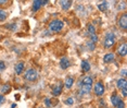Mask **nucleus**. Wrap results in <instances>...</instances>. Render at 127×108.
I'll return each mask as SVG.
<instances>
[{
    "label": "nucleus",
    "instance_id": "1",
    "mask_svg": "<svg viewBox=\"0 0 127 108\" xmlns=\"http://www.w3.org/2000/svg\"><path fill=\"white\" fill-rule=\"evenodd\" d=\"M49 28L52 32H60L63 28V22L60 21V20H53V21L50 22L49 24Z\"/></svg>",
    "mask_w": 127,
    "mask_h": 108
},
{
    "label": "nucleus",
    "instance_id": "2",
    "mask_svg": "<svg viewBox=\"0 0 127 108\" xmlns=\"http://www.w3.org/2000/svg\"><path fill=\"white\" fill-rule=\"evenodd\" d=\"M115 44V36L113 33H108L105 36V39H104V47L106 49L113 47Z\"/></svg>",
    "mask_w": 127,
    "mask_h": 108
},
{
    "label": "nucleus",
    "instance_id": "3",
    "mask_svg": "<svg viewBox=\"0 0 127 108\" xmlns=\"http://www.w3.org/2000/svg\"><path fill=\"white\" fill-rule=\"evenodd\" d=\"M24 78L26 79L27 81H31V82H33V81H36L37 78H38V73H37V71L35 69H28L26 72H25V75Z\"/></svg>",
    "mask_w": 127,
    "mask_h": 108
},
{
    "label": "nucleus",
    "instance_id": "4",
    "mask_svg": "<svg viewBox=\"0 0 127 108\" xmlns=\"http://www.w3.org/2000/svg\"><path fill=\"white\" fill-rule=\"evenodd\" d=\"M95 94H96L97 96H102L103 93H104V85H103L102 82H97L96 84H95Z\"/></svg>",
    "mask_w": 127,
    "mask_h": 108
},
{
    "label": "nucleus",
    "instance_id": "5",
    "mask_svg": "<svg viewBox=\"0 0 127 108\" xmlns=\"http://www.w3.org/2000/svg\"><path fill=\"white\" fill-rule=\"evenodd\" d=\"M118 25L120 27H122L124 31L127 30V13H123L121 15L120 20H118Z\"/></svg>",
    "mask_w": 127,
    "mask_h": 108
},
{
    "label": "nucleus",
    "instance_id": "6",
    "mask_svg": "<svg viewBox=\"0 0 127 108\" xmlns=\"http://www.w3.org/2000/svg\"><path fill=\"white\" fill-rule=\"evenodd\" d=\"M117 54L122 57H126V54H127V45L126 43H123L122 45L118 46L117 48Z\"/></svg>",
    "mask_w": 127,
    "mask_h": 108
},
{
    "label": "nucleus",
    "instance_id": "7",
    "mask_svg": "<svg viewBox=\"0 0 127 108\" xmlns=\"http://www.w3.org/2000/svg\"><path fill=\"white\" fill-rule=\"evenodd\" d=\"M61 93H62V84L61 82H59L57 85H54L52 87V94L54 96H59Z\"/></svg>",
    "mask_w": 127,
    "mask_h": 108
},
{
    "label": "nucleus",
    "instance_id": "8",
    "mask_svg": "<svg viewBox=\"0 0 127 108\" xmlns=\"http://www.w3.org/2000/svg\"><path fill=\"white\" fill-rule=\"evenodd\" d=\"M60 67H61V69H63V70L67 69L68 67H70V60L66 57H62L61 60H60Z\"/></svg>",
    "mask_w": 127,
    "mask_h": 108
},
{
    "label": "nucleus",
    "instance_id": "9",
    "mask_svg": "<svg viewBox=\"0 0 127 108\" xmlns=\"http://www.w3.org/2000/svg\"><path fill=\"white\" fill-rule=\"evenodd\" d=\"M46 3H48V1H41V0H35V1H33V11H37L41 5H44Z\"/></svg>",
    "mask_w": 127,
    "mask_h": 108
},
{
    "label": "nucleus",
    "instance_id": "10",
    "mask_svg": "<svg viewBox=\"0 0 127 108\" xmlns=\"http://www.w3.org/2000/svg\"><path fill=\"white\" fill-rule=\"evenodd\" d=\"M23 69H24V62H23V61H20V62H18L15 65V67H14V70H15V73L16 74H22Z\"/></svg>",
    "mask_w": 127,
    "mask_h": 108
},
{
    "label": "nucleus",
    "instance_id": "11",
    "mask_svg": "<svg viewBox=\"0 0 127 108\" xmlns=\"http://www.w3.org/2000/svg\"><path fill=\"white\" fill-rule=\"evenodd\" d=\"M122 102V100L120 98V96L118 95H116V94H113L111 96V103H112V105H113L114 107H116L118 104Z\"/></svg>",
    "mask_w": 127,
    "mask_h": 108
},
{
    "label": "nucleus",
    "instance_id": "12",
    "mask_svg": "<svg viewBox=\"0 0 127 108\" xmlns=\"http://www.w3.org/2000/svg\"><path fill=\"white\" fill-rule=\"evenodd\" d=\"M60 4H61V7L63 10H67V9H70L71 8V5H72V1H70V0H61L60 1Z\"/></svg>",
    "mask_w": 127,
    "mask_h": 108
},
{
    "label": "nucleus",
    "instance_id": "13",
    "mask_svg": "<svg viewBox=\"0 0 127 108\" xmlns=\"http://www.w3.org/2000/svg\"><path fill=\"white\" fill-rule=\"evenodd\" d=\"M73 84H74V79L72 78V77H67L65 79V83H64V85L66 89H71L72 86H73Z\"/></svg>",
    "mask_w": 127,
    "mask_h": 108
},
{
    "label": "nucleus",
    "instance_id": "14",
    "mask_svg": "<svg viewBox=\"0 0 127 108\" xmlns=\"http://www.w3.org/2000/svg\"><path fill=\"white\" fill-rule=\"evenodd\" d=\"M114 60V54H106L104 57H103V61H104L105 63H110V62H112V61Z\"/></svg>",
    "mask_w": 127,
    "mask_h": 108
},
{
    "label": "nucleus",
    "instance_id": "15",
    "mask_svg": "<svg viewBox=\"0 0 127 108\" xmlns=\"http://www.w3.org/2000/svg\"><path fill=\"white\" fill-rule=\"evenodd\" d=\"M116 85L118 89H121V90H123V89H126V80H125V78H123V79H120V80L117 81V83H116Z\"/></svg>",
    "mask_w": 127,
    "mask_h": 108
},
{
    "label": "nucleus",
    "instance_id": "16",
    "mask_svg": "<svg viewBox=\"0 0 127 108\" xmlns=\"http://www.w3.org/2000/svg\"><path fill=\"white\" fill-rule=\"evenodd\" d=\"M90 65H89V62L88 61H85V60H83L82 61V69H83V71H85V72H89L90 71Z\"/></svg>",
    "mask_w": 127,
    "mask_h": 108
},
{
    "label": "nucleus",
    "instance_id": "17",
    "mask_svg": "<svg viewBox=\"0 0 127 108\" xmlns=\"http://www.w3.org/2000/svg\"><path fill=\"white\" fill-rule=\"evenodd\" d=\"M91 87L92 85H87V84H82V92L84 94H88L91 92Z\"/></svg>",
    "mask_w": 127,
    "mask_h": 108
},
{
    "label": "nucleus",
    "instance_id": "18",
    "mask_svg": "<svg viewBox=\"0 0 127 108\" xmlns=\"http://www.w3.org/2000/svg\"><path fill=\"white\" fill-rule=\"evenodd\" d=\"M92 83H94V81H92V78L90 77H85L83 79L82 83H80V85L82 84H87V85H92Z\"/></svg>",
    "mask_w": 127,
    "mask_h": 108
},
{
    "label": "nucleus",
    "instance_id": "19",
    "mask_svg": "<svg viewBox=\"0 0 127 108\" xmlns=\"http://www.w3.org/2000/svg\"><path fill=\"white\" fill-rule=\"evenodd\" d=\"M98 9H99L100 11H106V9H108V2L103 1V2H101V3H99L98 4Z\"/></svg>",
    "mask_w": 127,
    "mask_h": 108
},
{
    "label": "nucleus",
    "instance_id": "20",
    "mask_svg": "<svg viewBox=\"0 0 127 108\" xmlns=\"http://www.w3.org/2000/svg\"><path fill=\"white\" fill-rule=\"evenodd\" d=\"M10 90H11V86L9 85V84H4V85L1 87V92L4 93V94H8V93H10Z\"/></svg>",
    "mask_w": 127,
    "mask_h": 108
},
{
    "label": "nucleus",
    "instance_id": "21",
    "mask_svg": "<svg viewBox=\"0 0 127 108\" xmlns=\"http://www.w3.org/2000/svg\"><path fill=\"white\" fill-rule=\"evenodd\" d=\"M88 33L90 34V35L96 34V28H95V26L92 25V24H89L88 25Z\"/></svg>",
    "mask_w": 127,
    "mask_h": 108
},
{
    "label": "nucleus",
    "instance_id": "22",
    "mask_svg": "<svg viewBox=\"0 0 127 108\" xmlns=\"http://www.w3.org/2000/svg\"><path fill=\"white\" fill-rule=\"evenodd\" d=\"M7 15H8V13L5 12L4 10H0V21H3V20H5Z\"/></svg>",
    "mask_w": 127,
    "mask_h": 108
},
{
    "label": "nucleus",
    "instance_id": "23",
    "mask_svg": "<svg viewBox=\"0 0 127 108\" xmlns=\"http://www.w3.org/2000/svg\"><path fill=\"white\" fill-rule=\"evenodd\" d=\"M65 104L66 105H68V106H71V105H73L74 104V100L72 97H68L67 100H65Z\"/></svg>",
    "mask_w": 127,
    "mask_h": 108
},
{
    "label": "nucleus",
    "instance_id": "24",
    "mask_svg": "<svg viewBox=\"0 0 127 108\" xmlns=\"http://www.w3.org/2000/svg\"><path fill=\"white\" fill-rule=\"evenodd\" d=\"M90 42H92V43H96L97 42V40H98V36H97V35L96 34H94V35H90Z\"/></svg>",
    "mask_w": 127,
    "mask_h": 108
},
{
    "label": "nucleus",
    "instance_id": "25",
    "mask_svg": "<svg viewBox=\"0 0 127 108\" xmlns=\"http://www.w3.org/2000/svg\"><path fill=\"white\" fill-rule=\"evenodd\" d=\"M87 46H88V48L90 49V50H94V49L96 48V46H95V44L92 43V42H89V43L87 44Z\"/></svg>",
    "mask_w": 127,
    "mask_h": 108
},
{
    "label": "nucleus",
    "instance_id": "26",
    "mask_svg": "<svg viewBox=\"0 0 127 108\" xmlns=\"http://www.w3.org/2000/svg\"><path fill=\"white\" fill-rule=\"evenodd\" d=\"M45 104L47 107H51V105H52V103H51V101L49 100V98H46L45 100Z\"/></svg>",
    "mask_w": 127,
    "mask_h": 108
},
{
    "label": "nucleus",
    "instance_id": "27",
    "mask_svg": "<svg viewBox=\"0 0 127 108\" xmlns=\"http://www.w3.org/2000/svg\"><path fill=\"white\" fill-rule=\"evenodd\" d=\"M5 102V98H4V96L3 95H1L0 94V105H2Z\"/></svg>",
    "mask_w": 127,
    "mask_h": 108
},
{
    "label": "nucleus",
    "instance_id": "28",
    "mask_svg": "<svg viewBox=\"0 0 127 108\" xmlns=\"http://www.w3.org/2000/svg\"><path fill=\"white\" fill-rule=\"evenodd\" d=\"M116 108H125V104H124V102H123V101L121 102V103L116 106Z\"/></svg>",
    "mask_w": 127,
    "mask_h": 108
},
{
    "label": "nucleus",
    "instance_id": "29",
    "mask_svg": "<svg viewBox=\"0 0 127 108\" xmlns=\"http://www.w3.org/2000/svg\"><path fill=\"white\" fill-rule=\"evenodd\" d=\"M5 68V63L4 61H0V70H3Z\"/></svg>",
    "mask_w": 127,
    "mask_h": 108
},
{
    "label": "nucleus",
    "instance_id": "30",
    "mask_svg": "<svg viewBox=\"0 0 127 108\" xmlns=\"http://www.w3.org/2000/svg\"><path fill=\"white\" fill-rule=\"evenodd\" d=\"M122 5H118V10H121V9H125L126 8V4H125V2H122V3H121Z\"/></svg>",
    "mask_w": 127,
    "mask_h": 108
},
{
    "label": "nucleus",
    "instance_id": "31",
    "mask_svg": "<svg viewBox=\"0 0 127 108\" xmlns=\"http://www.w3.org/2000/svg\"><path fill=\"white\" fill-rule=\"evenodd\" d=\"M121 74H122L123 77H125V75H126V69H123L122 71H121Z\"/></svg>",
    "mask_w": 127,
    "mask_h": 108
},
{
    "label": "nucleus",
    "instance_id": "32",
    "mask_svg": "<svg viewBox=\"0 0 127 108\" xmlns=\"http://www.w3.org/2000/svg\"><path fill=\"white\" fill-rule=\"evenodd\" d=\"M127 91H126V89H123L122 90V94H123V96H126L127 95V93H126Z\"/></svg>",
    "mask_w": 127,
    "mask_h": 108
},
{
    "label": "nucleus",
    "instance_id": "33",
    "mask_svg": "<svg viewBox=\"0 0 127 108\" xmlns=\"http://www.w3.org/2000/svg\"><path fill=\"white\" fill-rule=\"evenodd\" d=\"M7 3V0H0V4H5Z\"/></svg>",
    "mask_w": 127,
    "mask_h": 108
},
{
    "label": "nucleus",
    "instance_id": "34",
    "mask_svg": "<svg viewBox=\"0 0 127 108\" xmlns=\"http://www.w3.org/2000/svg\"><path fill=\"white\" fill-rule=\"evenodd\" d=\"M15 107H16L15 104H12V105H11V108H15Z\"/></svg>",
    "mask_w": 127,
    "mask_h": 108
}]
</instances>
